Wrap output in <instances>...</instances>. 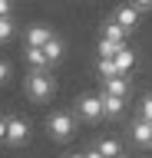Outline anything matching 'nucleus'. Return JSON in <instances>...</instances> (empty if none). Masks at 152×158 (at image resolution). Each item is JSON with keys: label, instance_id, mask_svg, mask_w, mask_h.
I'll return each mask as SVG.
<instances>
[{"label": "nucleus", "instance_id": "f257e3e1", "mask_svg": "<svg viewBox=\"0 0 152 158\" xmlns=\"http://www.w3.org/2000/svg\"><path fill=\"white\" fill-rule=\"evenodd\" d=\"M23 86H27L30 99H50L56 92V79L50 76V69H30L27 79H23Z\"/></svg>", "mask_w": 152, "mask_h": 158}, {"label": "nucleus", "instance_id": "f03ea898", "mask_svg": "<svg viewBox=\"0 0 152 158\" xmlns=\"http://www.w3.org/2000/svg\"><path fill=\"white\" fill-rule=\"evenodd\" d=\"M73 128H76V115H73L70 109H56V112H50L46 115V132H50L53 138H70Z\"/></svg>", "mask_w": 152, "mask_h": 158}, {"label": "nucleus", "instance_id": "7ed1b4c3", "mask_svg": "<svg viewBox=\"0 0 152 158\" xmlns=\"http://www.w3.org/2000/svg\"><path fill=\"white\" fill-rule=\"evenodd\" d=\"M76 115L86 118V122L102 118V115H106V109H102V96H96V92H83V96L76 99Z\"/></svg>", "mask_w": 152, "mask_h": 158}, {"label": "nucleus", "instance_id": "20e7f679", "mask_svg": "<svg viewBox=\"0 0 152 158\" xmlns=\"http://www.w3.org/2000/svg\"><path fill=\"white\" fill-rule=\"evenodd\" d=\"M53 36H56V33H53L46 23H30V27H27V46H40L43 49Z\"/></svg>", "mask_w": 152, "mask_h": 158}, {"label": "nucleus", "instance_id": "39448f33", "mask_svg": "<svg viewBox=\"0 0 152 158\" xmlns=\"http://www.w3.org/2000/svg\"><path fill=\"white\" fill-rule=\"evenodd\" d=\"M27 135H30V122L20 115L7 118V142H13V145H20V142H27Z\"/></svg>", "mask_w": 152, "mask_h": 158}, {"label": "nucleus", "instance_id": "423d86ee", "mask_svg": "<svg viewBox=\"0 0 152 158\" xmlns=\"http://www.w3.org/2000/svg\"><path fill=\"white\" fill-rule=\"evenodd\" d=\"M129 135H132V142H139V145H152V122L136 115L129 122Z\"/></svg>", "mask_w": 152, "mask_h": 158}, {"label": "nucleus", "instance_id": "0eeeda50", "mask_svg": "<svg viewBox=\"0 0 152 158\" xmlns=\"http://www.w3.org/2000/svg\"><path fill=\"white\" fill-rule=\"evenodd\" d=\"M112 20H116L122 30H132V27H136V20H139V10L132 7V3H126V7H119L116 13H112Z\"/></svg>", "mask_w": 152, "mask_h": 158}, {"label": "nucleus", "instance_id": "6e6552de", "mask_svg": "<svg viewBox=\"0 0 152 158\" xmlns=\"http://www.w3.org/2000/svg\"><path fill=\"white\" fill-rule=\"evenodd\" d=\"M102 92H106V96L126 99V96H129V79H126V76H119V79H102Z\"/></svg>", "mask_w": 152, "mask_h": 158}, {"label": "nucleus", "instance_id": "1a4fd4ad", "mask_svg": "<svg viewBox=\"0 0 152 158\" xmlns=\"http://www.w3.org/2000/svg\"><path fill=\"white\" fill-rule=\"evenodd\" d=\"M126 36H129V30H122L112 17L102 23V40H112V43H126Z\"/></svg>", "mask_w": 152, "mask_h": 158}, {"label": "nucleus", "instance_id": "9d476101", "mask_svg": "<svg viewBox=\"0 0 152 158\" xmlns=\"http://www.w3.org/2000/svg\"><path fill=\"white\" fill-rule=\"evenodd\" d=\"M23 56H27L30 69H46V66H50V59H46V53H43L40 46H27V49H23Z\"/></svg>", "mask_w": 152, "mask_h": 158}, {"label": "nucleus", "instance_id": "9b49d317", "mask_svg": "<svg viewBox=\"0 0 152 158\" xmlns=\"http://www.w3.org/2000/svg\"><path fill=\"white\" fill-rule=\"evenodd\" d=\"M96 152H99L102 158H119L122 152H119V142H116V138H96Z\"/></svg>", "mask_w": 152, "mask_h": 158}, {"label": "nucleus", "instance_id": "f8f14e48", "mask_svg": "<svg viewBox=\"0 0 152 158\" xmlns=\"http://www.w3.org/2000/svg\"><path fill=\"white\" fill-rule=\"evenodd\" d=\"M102 96V109H106V115H122V106H126V99H119V96H106V92H99Z\"/></svg>", "mask_w": 152, "mask_h": 158}, {"label": "nucleus", "instance_id": "ddd939ff", "mask_svg": "<svg viewBox=\"0 0 152 158\" xmlns=\"http://www.w3.org/2000/svg\"><path fill=\"white\" fill-rule=\"evenodd\" d=\"M116 66H119V73H122V76H126V73H129V69L136 66V53H132V49L126 46V49H122V53H119V56H116Z\"/></svg>", "mask_w": 152, "mask_h": 158}, {"label": "nucleus", "instance_id": "4468645a", "mask_svg": "<svg viewBox=\"0 0 152 158\" xmlns=\"http://www.w3.org/2000/svg\"><path fill=\"white\" fill-rule=\"evenodd\" d=\"M99 76L102 79H119V66H116V59H99Z\"/></svg>", "mask_w": 152, "mask_h": 158}, {"label": "nucleus", "instance_id": "2eb2a0df", "mask_svg": "<svg viewBox=\"0 0 152 158\" xmlns=\"http://www.w3.org/2000/svg\"><path fill=\"white\" fill-rule=\"evenodd\" d=\"M43 53H46V59H50V63H56V59L63 56V40H60V36H53L50 43L43 46Z\"/></svg>", "mask_w": 152, "mask_h": 158}, {"label": "nucleus", "instance_id": "dca6fc26", "mask_svg": "<svg viewBox=\"0 0 152 158\" xmlns=\"http://www.w3.org/2000/svg\"><path fill=\"white\" fill-rule=\"evenodd\" d=\"M139 118H145V122H152V92L139 102Z\"/></svg>", "mask_w": 152, "mask_h": 158}, {"label": "nucleus", "instance_id": "f3484780", "mask_svg": "<svg viewBox=\"0 0 152 158\" xmlns=\"http://www.w3.org/2000/svg\"><path fill=\"white\" fill-rule=\"evenodd\" d=\"M13 30H17V23H13L10 17L0 20V40H10V36H13Z\"/></svg>", "mask_w": 152, "mask_h": 158}, {"label": "nucleus", "instance_id": "a211bd4d", "mask_svg": "<svg viewBox=\"0 0 152 158\" xmlns=\"http://www.w3.org/2000/svg\"><path fill=\"white\" fill-rule=\"evenodd\" d=\"M7 79H10V63L0 56V82H7Z\"/></svg>", "mask_w": 152, "mask_h": 158}, {"label": "nucleus", "instance_id": "6ab92c4d", "mask_svg": "<svg viewBox=\"0 0 152 158\" xmlns=\"http://www.w3.org/2000/svg\"><path fill=\"white\" fill-rule=\"evenodd\" d=\"M132 7L139 10V13H145V10H152V0H136V3H132Z\"/></svg>", "mask_w": 152, "mask_h": 158}, {"label": "nucleus", "instance_id": "aec40b11", "mask_svg": "<svg viewBox=\"0 0 152 158\" xmlns=\"http://www.w3.org/2000/svg\"><path fill=\"white\" fill-rule=\"evenodd\" d=\"M3 17H10V3H7V0H0V20Z\"/></svg>", "mask_w": 152, "mask_h": 158}, {"label": "nucleus", "instance_id": "412c9836", "mask_svg": "<svg viewBox=\"0 0 152 158\" xmlns=\"http://www.w3.org/2000/svg\"><path fill=\"white\" fill-rule=\"evenodd\" d=\"M0 138H7V118H0Z\"/></svg>", "mask_w": 152, "mask_h": 158}, {"label": "nucleus", "instance_id": "4be33fe9", "mask_svg": "<svg viewBox=\"0 0 152 158\" xmlns=\"http://www.w3.org/2000/svg\"><path fill=\"white\" fill-rule=\"evenodd\" d=\"M86 158H102V155L96 152V148H89V152H86Z\"/></svg>", "mask_w": 152, "mask_h": 158}, {"label": "nucleus", "instance_id": "5701e85b", "mask_svg": "<svg viewBox=\"0 0 152 158\" xmlns=\"http://www.w3.org/2000/svg\"><path fill=\"white\" fill-rule=\"evenodd\" d=\"M66 158H86V155H80V152H70V155H66Z\"/></svg>", "mask_w": 152, "mask_h": 158}, {"label": "nucleus", "instance_id": "b1692460", "mask_svg": "<svg viewBox=\"0 0 152 158\" xmlns=\"http://www.w3.org/2000/svg\"><path fill=\"white\" fill-rule=\"evenodd\" d=\"M119 158H126V155H119Z\"/></svg>", "mask_w": 152, "mask_h": 158}]
</instances>
